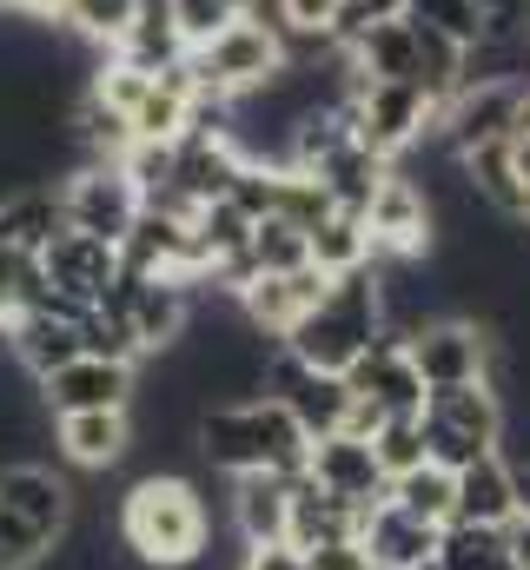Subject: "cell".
<instances>
[{"label": "cell", "mask_w": 530, "mask_h": 570, "mask_svg": "<svg viewBox=\"0 0 530 570\" xmlns=\"http://www.w3.org/2000/svg\"><path fill=\"white\" fill-rule=\"evenodd\" d=\"M120 544L146 570H186L213 551V511L186 471H146L120 498Z\"/></svg>", "instance_id": "1"}, {"label": "cell", "mask_w": 530, "mask_h": 570, "mask_svg": "<svg viewBox=\"0 0 530 570\" xmlns=\"http://www.w3.org/2000/svg\"><path fill=\"white\" fill-rule=\"evenodd\" d=\"M305 458H312V438L278 399H233L199 412V464H213L219 478H239V471L298 478Z\"/></svg>", "instance_id": "2"}, {"label": "cell", "mask_w": 530, "mask_h": 570, "mask_svg": "<svg viewBox=\"0 0 530 570\" xmlns=\"http://www.w3.org/2000/svg\"><path fill=\"white\" fill-rule=\"evenodd\" d=\"M385 338V312H379V273H338L325 285V298L285 332V352L305 358L312 372H352L372 345Z\"/></svg>", "instance_id": "3"}, {"label": "cell", "mask_w": 530, "mask_h": 570, "mask_svg": "<svg viewBox=\"0 0 530 570\" xmlns=\"http://www.w3.org/2000/svg\"><path fill=\"white\" fill-rule=\"evenodd\" d=\"M504 438H511V405H504V392L491 379L484 385H451V392L424 399V451L444 471H464V464L504 451Z\"/></svg>", "instance_id": "4"}, {"label": "cell", "mask_w": 530, "mask_h": 570, "mask_svg": "<svg viewBox=\"0 0 530 570\" xmlns=\"http://www.w3.org/2000/svg\"><path fill=\"white\" fill-rule=\"evenodd\" d=\"M285 67V40L278 27L259 13H233L213 40L193 47V80H199V100H233V94H253L272 73Z\"/></svg>", "instance_id": "5"}, {"label": "cell", "mask_w": 530, "mask_h": 570, "mask_svg": "<svg viewBox=\"0 0 530 570\" xmlns=\"http://www.w3.org/2000/svg\"><path fill=\"white\" fill-rule=\"evenodd\" d=\"M53 193H60V219H67L73 233L114 239V246H127V233L139 226V213H146V193L132 186V173L120 159H87V166H73L67 186H53Z\"/></svg>", "instance_id": "6"}, {"label": "cell", "mask_w": 530, "mask_h": 570, "mask_svg": "<svg viewBox=\"0 0 530 570\" xmlns=\"http://www.w3.org/2000/svg\"><path fill=\"white\" fill-rule=\"evenodd\" d=\"M404 345H411V365H418L424 392H451V385L498 379V338L478 318H464V312H444V318L418 325Z\"/></svg>", "instance_id": "7"}, {"label": "cell", "mask_w": 530, "mask_h": 570, "mask_svg": "<svg viewBox=\"0 0 530 570\" xmlns=\"http://www.w3.org/2000/svg\"><path fill=\"white\" fill-rule=\"evenodd\" d=\"M438 114H444V107H438L418 80H365V73H359L352 127H359V140L372 146V153L404 159L418 140H431V134H438Z\"/></svg>", "instance_id": "8"}, {"label": "cell", "mask_w": 530, "mask_h": 570, "mask_svg": "<svg viewBox=\"0 0 530 570\" xmlns=\"http://www.w3.org/2000/svg\"><path fill=\"white\" fill-rule=\"evenodd\" d=\"M259 399H278L305 438H332V431L352 425V385H345V372H312L305 358H292L285 345L265 358V385Z\"/></svg>", "instance_id": "9"}, {"label": "cell", "mask_w": 530, "mask_h": 570, "mask_svg": "<svg viewBox=\"0 0 530 570\" xmlns=\"http://www.w3.org/2000/svg\"><path fill=\"white\" fill-rule=\"evenodd\" d=\"M365 226H372V259H418V253H431L438 213H431L424 186H418L404 166H392V173L379 179L372 206H365Z\"/></svg>", "instance_id": "10"}, {"label": "cell", "mask_w": 530, "mask_h": 570, "mask_svg": "<svg viewBox=\"0 0 530 570\" xmlns=\"http://www.w3.org/2000/svg\"><path fill=\"white\" fill-rule=\"evenodd\" d=\"M40 266H47V285H53L60 298H73V305H100V298L120 285V273H127V259H120L114 239L73 233V226H60V233L40 246Z\"/></svg>", "instance_id": "11"}, {"label": "cell", "mask_w": 530, "mask_h": 570, "mask_svg": "<svg viewBox=\"0 0 530 570\" xmlns=\"http://www.w3.org/2000/svg\"><path fill=\"white\" fill-rule=\"evenodd\" d=\"M305 478H312L318 491H332V498L359 504V511L385 504V491H392V478H385V464H379L372 438H359V431H332V438H312Z\"/></svg>", "instance_id": "12"}, {"label": "cell", "mask_w": 530, "mask_h": 570, "mask_svg": "<svg viewBox=\"0 0 530 570\" xmlns=\"http://www.w3.org/2000/svg\"><path fill=\"white\" fill-rule=\"evenodd\" d=\"M345 385H352V399H359V405H372L379 419H418V412H424V399H431V392H424V379H418V365H411V345L392 338V332H385V338L352 365V372H345Z\"/></svg>", "instance_id": "13"}, {"label": "cell", "mask_w": 530, "mask_h": 570, "mask_svg": "<svg viewBox=\"0 0 530 570\" xmlns=\"http://www.w3.org/2000/svg\"><path fill=\"white\" fill-rule=\"evenodd\" d=\"M132 392H139L132 365L94 358V352H80L73 365H60L53 379H40V405L53 419H67V412H132Z\"/></svg>", "instance_id": "14"}, {"label": "cell", "mask_w": 530, "mask_h": 570, "mask_svg": "<svg viewBox=\"0 0 530 570\" xmlns=\"http://www.w3.org/2000/svg\"><path fill=\"white\" fill-rule=\"evenodd\" d=\"M438 524H424V518H411L404 504H372L365 511V531H359V551H365V564L372 570H424L438 564Z\"/></svg>", "instance_id": "15"}, {"label": "cell", "mask_w": 530, "mask_h": 570, "mask_svg": "<svg viewBox=\"0 0 530 570\" xmlns=\"http://www.w3.org/2000/svg\"><path fill=\"white\" fill-rule=\"evenodd\" d=\"M325 285H332V279H325L318 266H298V273H259V279L239 292V305H246V318L259 325L265 338H278V345H285V332H292L318 298H325Z\"/></svg>", "instance_id": "16"}, {"label": "cell", "mask_w": 530, "mask_h": 570, "mask_svg": "<svg viewBox=\"0 0 530 570\" xmlns=\"http://www.w3.org/2000/svg\"><path fill=\"white\" fill-rule=\"evenodd\" d=\"M359 531H365V511H359V504H345V498L318 491V484H312L305 471L292 478V524H285V544H292V551L359 544Z\"/></svg>", "instance_id": "17"}, {"label": "cell", "mask_w": 530, "mask_h": 570, "mask_svg": "<svg viewBox=\"0 0 530 570\" xmlns=\"http://www.w3.org/2000/svg\"><path fill=\"white\" fill-rule=\"evenodd\" d=\"M7 345H13V358H20V372L33 385L87 352L80 345V318H67V312H13L7 318Z\"/></svg>", "instance_id": "18"}, {"label": "cell", "mask_w": 530, "mask_h": 570, "mask_svg": "<svg viewBox=\"0 0 530 570\" xmlns=\"http://www.w3.org/2000/svg\"><path fill=\"white\" fill-rule=\"evenodd\" d=\"M60 458L80 471H120L132 458V412H67L53 419Z\"/></svg>", "instance_id": "19"}, {"label": "cell", "mask_w": 530, "mask_h": 570, "mask_svg": "<svg viewBox=\"0 0 530 570\" xmlns=\"http://www.w3.org/2000/svg\"><path fill=\"white\" fill-rule=\"evenodd\" d=\"M518 511H524L518 504V464L504 451H491V458H478V464L458 471V518L451 524H491V531H504Z\"/></svg>", "instance_id": "20"}, {"label": "cell", "mask_w": 530, "mask_h": 570, "mask_svg": "<svg viewBox=\"0 0 530 570\" xmlns=\"http://www.w3.org/2000/svg\"><path fill=\"white\" fill-rule=\"evenodd\" d=\"M226 484H233L239 544H285V524H292V478H278V471H239V478H226Z\"/></svg>", "instance_id": "21"}, {"label": "cell", "mask_w": 530, "mask_h": 570, "mask_svg": "<svg viewBox=\"0 0 530 570\" xmlns=\"http://www.w3.org/2000/svg\"><path fill=\"white\" fill-rule=\"evenodd\" d=\"M464 186H471L498 219H511V226L530 219V179L518 173L511 140H491V146H478V153H464Z\"/></svg>", "instance_id": "22"}, {"label": "cell", "mask_w": 530, "mask_h": 570, "mask_svg": "<svg viewBox=\"0 0 530 570\" xmlns=\"http://www.w3.org/2000/svg\"><path fill=\"white\" fill-rule=\"evenodd\" d=\"M352 60H359V73L365 80H418L424 87V53H418V27L392 13V20H372L359 40H352ZM431 94V87H424ZM438 100V94H431Z\"/></svg>", "instance_id": "23"}, {"label": "cell", "mask_w": 530, "mask_h": 570, "mask_svg": "<svg viewBox=\"0 0 530 570\" xmlns=\"http://www.w3.org/2000/svg\"><path fill=\"white\" fill-rule=\"evenodd\" d=\"M385 173H392V159H385V153H372L365 140H345L325 166H318V173H312V179L332 193V206H338V213H365Z\"/></svg>", "instance_id": "24"}, {"label": "cell", "mask_w": 530, "mask_h": 570, "mask_svg": "<svg viewBox=\"0 0 530 570\" xmlns=\"http://www.w3.org/2000/svg\"><path fill=\"white\" fill-rule=\"evenodd\" d=\"M305 239H312V266H318L325 279L372 266V226H365V213H325Z\"/></svg>", "instance_id": "25"}, {"label": "cell", "mask_w": 530, "mask_h": 570, "mask_svg": "<svg viewBox=\"0 0 530 570\" xmlns=\"http://www.w3.org/2000/svg\"><path fill=\"white\" fill-rule=\"evenodd\" d=\"M392 504H404L411 518H424V524H451L458 518V471H444V464H418V471H404V478H392V491H385Z\"/></svg>", "instance_id": "26"}, {"label": "cell", "mask_w": 530, "mask_h": 570, "mask_svg": "<svg viewBox=\"0 0 530 570\" xmlns=\"http://www.w3.org/2000/svg\"><path fill=\"white\" fill-rule=\"evenodd\" d=\"M438 570H518V558H511V538L491 524H444Z\"/></svg>", "instance_id": "27"}, {"label": "cell", "mask_w": 530, "mask_h": 570, "mask_svg": "<svg viewBox=\"0 0 530 570\" xmlns=\"http://www.w3.org/2000/svg\"><path fill=\"white\" fill-rule=\"evenodd\" d=\"M53 544H60V531H47L27 511L0 504V570H40L53 558Z\"/></svg>", "instance_id": "28"}, {"label": "cell", "mask_w": 530, "mask_h": 570, "mask_svg": "<svg viewBox=\"0 0 530 570\" xmlns=\"http://www.w3.org/2000/svg\"><path fill=\"white\" fill-rule=\"evenodd\" d=\"M398 13L418 20V27H438V33L458 40V47H478V40H484V13H478V0H398Z\"/></svg>", "instance_id": "29"}, {"label": "cell", "mask_w": 530, "mask_h": 570, "mask_svg": "<svg viewBox=\"0 0 530 570\" xmlns=\"http://www.w3.org/2000/svg\"><path fill=\"white\" fill-rule=\"evenodd\" d=\"M132 13H139V0H67V33H80V40L114 53L120 33L132 27Z\"/></svg>", "instance_id": "30"}, {"label": "cell", "mask_w": 530, "mask_h": 570, "mask_svg": "<svg viewBox=\"0 0 530 570\" xmlns=\"http://www.w3.org/2000/svg\"><path fill=\"white\" fill-rule=\"evenodd\" d=\"M253 259H259V273H298V266H312V239L292 219H259L253 226Z\"/></svg>", "instance_id": "31"}, {"label": "cell", "mask_w": 530, "mask_h": 570, "mask_svg": "<svg viewBox=\"0 0 530 570\" xmlns=\"http://www.w3.org/2000/svg\"><path fill=\"white\" fill-rule=\"evenodd\" d=\"M372 451H379V464H385V478H404V471H418L431 451H424V412L418 419H385V425L372 431Z\"/></svg>", "instance_id": "32"}, {"label": "cell", "mask_w": 530, "mask_h": 570, "mask_svg": "<svg viewBox=\"0 0 530 570\" xmlns=\"http://www.w3.org/2000/svg\"><path fill=\"white\" fill-rule=\"evenodd\" d=\"M173 7V20H179V33H186V47H199V40H213L239 7L233 0H166Z\"/></svg>", "instance_id": "33"}, {"label": "cell", "mask_w": 530, "mask_h": 570, "mask_svg": "<svg viewBox=\"0 0 530 570\" xmlns=\"http://www.w3.org/2000/svg\"><path fill=\"white\" fill-rule=\"evenodd\" d=\"M484 33H524L530 27V0H478Z\"/></svg>", "instance_id": "34"}, {"label": "cell", "mask_w": 530, "mask_h": 570, "mask_svg": "<svg viewBox=\"0 0 530 570\" xmlns=\"http://www.w3.org/2000/svg\"><path fill=\"white\" fill-rule=\"evenodd\" d=\"M239 570H312V558L292 551V544H246V564Z\"/></svg>", "instance_id": "35"}, {"label": "cell", "mask_w": 530, "mask_h": 570, "mask_svg": "<svg viewBox=\"0 0 530 570\" xmlns=\"http://www.w3.org/2000/svg\"><path fill=\"white\" fill-rule=\"evenodd\" d=\"M305 558H312V570H372L359 544H325V551H305Z\"/></svg>", "instance_id": "36"}, {"label": "cell", "mask_w": 530, "mask_h": 570, "mask_svg": "<svg viewBox=\"0 0 530 570\" xmlns=\"http://www.w3.org/2000/svg\"><path fill=\"white\" fill-rule=\"evenodd\" d=\"M504 538H511V558H518V570H530V511H518V518L504 524Z\"/></svg>", "instance_id": "37"}, {"label": "cell", "mask_w": 530, "mask_h": 570, "mask_svg": "<svg viewBox=\"0 0 530 570\" xmlns=\"http://www.w3.org/2000/svg\"><path fill=\"white\" fill-rule=\"evenodd\" d=\"M518 504L530 511V464H518Z\"/></svg>", "instance_id": "38"}, {"label": "cell", "mask_w": 530, "mask_h": 570, "mask_svg": "<svg viewBox=\"0 0 530 570\" xmlns=\"http://www.w3.org/2000/svg\"><path fill=\"white\" fill-rule=\"evenodd\" d=\"M13 7H20V0H0V13H13Z\"/></svg>", "instance_id": "39"}, {"label": "cell", "mask_w": 530, "mask_h": 570, "mask_svg": "<svg viewBox=\"0 0 530 570\" xmlns=\"http://www.w3.org/2000/svg\"><path fill=\"white\" fill-rule=\"evenodd\" d=\"M233 7H239V13H246V7H253V0H233Z\"/></svg>", "instance_id": "40"}, {"label": "cell", "mask_w": 530, "mask_h": 570, "mask_svg": "<svg viewBox=\"0 0 530 570\" xmlns=\"http://www.w3.org/2000/svg\"><path fill=\"white\" fill-rule=\"evenodd\" d=\"M524 226H530V219H524Z\"/></svg>", "instance_id": "41"}]
</instances>
